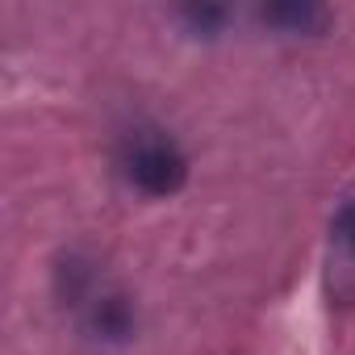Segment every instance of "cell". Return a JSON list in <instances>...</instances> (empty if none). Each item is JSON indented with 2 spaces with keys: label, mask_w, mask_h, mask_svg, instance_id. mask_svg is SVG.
Listing matches in <instances>:
<instances>
[{
  "label": "cell",
  "mask_w": 355,
  "mask_h": 355,
  "mask_svg": "<svg viewBox=\"0 0 355 355\" xmlns=\"http://www.w3.org/2000/svg\"><path fill=\"white\" fill-rule=\"evenodd\" d=\"M121 171L146 197H171L189 180V159L163 130H134L121 142Z\"/></svg>",
  "instance_id": "6da1fadb"
},
{
  "label": "cell",
  "mask_w": 355,
  "mask_h": 355,
  "mask_svg": "<svg viewBox=\"0 0 355 355\" xmlns=\"http://www.w3.org/2000/svg\"><path fill=\"white\" fill-rule=\"evenodd\" d=\"M263 21H272L288 34H313L326 26V9H318V5H272V9H263Z\"/></svg>",
  "instance_id": "7a4b0ae2"
},
{
  "label": "cell",
  "mask_w": 355,
  "mask_h": 355,
  "mask_svg": "<svg viewBox=\"0 0 355 355\" xmlns=\"http://www.w3.org/2000/svg\"><path fill=\"white\" fill-rule=\"evenodd\" d=\"M338 239H343V247H347V255H351V263H355V205L343 214V222H338Z\"/></svg>",
  "instance_id": "3957f363"
}]
</instances>
